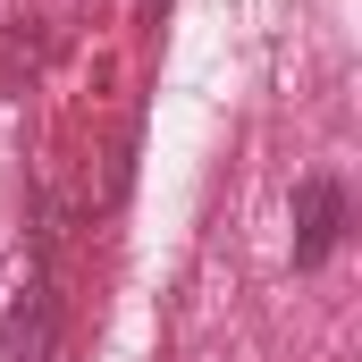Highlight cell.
<instances>
[{
  "mask_svg": "<svg viewBox=\"0 0 362 362\" xmlns=\"http://www.w3.org/2000/svg\"><path fill=\"white\" fill-rule=\"evenodd\" d=\"M346 228H354V202H346V177H329V169H312V177L295 185V270H320L337 245H346Z\"/></svg>",
  "mask_w": 362,
  "mask_h": 362,
  "instance_id": "6da1fadb",
  "label": "cell"
},
{
  "mask_svg": "<svg viewBox=\"0 0 362 362\" xmlns=\"http://www.w3.org/2000/svg\"><path fill=\"white\" fill-rule=\"evenodd\" d=\"M51 337H59V295L25 286V303L0 312V362H51Z\"/></svg>",
  "mask_w": 362,
  "mask_h": 362,
  "instance_id": "7a4b0ae2",
  "label": "cell"
}]
</instances>
